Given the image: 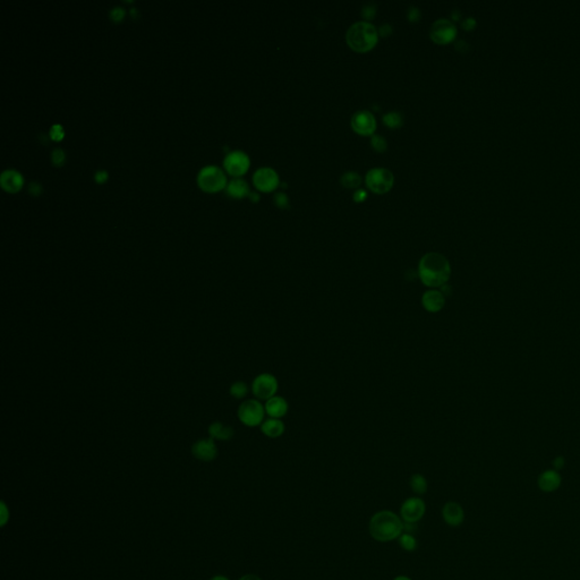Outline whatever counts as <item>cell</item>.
Instances as JSON below:
<instances>
[{
    "label": "cell",
    "mask_w": 580,
    "mask_h": 580,
    "mask_svg": "<svg viewBox=\"0 0 580 580\" xmlns=\"http://www.w3.org/2000/svg\"><path fill=\"white\" fill-rule=\"evenodd\" d=\"M417 277L425 287L429 289H439L448 283L451 277L449 260L436 252L426 253L418 262Z\"/></svg>",
    "instance_id": "6da1fadb"
},
{
    "label": "cell",
    "mask_w": 580,
    "mask_h": 580,
    "mask_svg": "<svg viewBox=\"0 0 580 580\" xmlns=\"http://www.w3.org/2000/svg\"><path fill=\"white\" fill-rule=\"evenodd\" d=\"M370 534L378 542H391L399 538L404 530V522L395 512L382 510L371 518L369 525Z\"/></svg>",
    "instance_id": "7a4b0ae2"
},
{
    "label": "cell",
    "mask_w": 580,
    "mask_h": 580,
    "mask_svg": "<svg viewBox=\"0 0 580 580\" xmlns=\"http://www.w3.org/2000/svg\"><path fill=\"white\" fill-rule=\"evenodd\" d=\"M346 41L348 46L355 51L366 52L378 43L379 31L370 22H356L347 30Z\"/></svg>",
    "instance_id": "3957f363"
},
{
    "label": "cell",
    "mask_w": 580,
    "mask_h": 580,
    "mask_svg": "<svg viewBox=\"0 0 580 580\" xmlns=\"http://www.w3.org/2000/svg\"><path fill=\"white\" fill-rule=\"evenodd\" d=\"M197 185L205 193H218L227 186V177L219 167L207 166L198 172Z\"/></svg>",
    "instance_id": "277c9868"
},
{
    "label": "cell",
    "mask_w": 580,
    "mask_h": 580,
    "mask_svg": "<svg viewBox=\"0 0 580 580\" xmlns=\"http://www.w3.org/2000/svg\"><path fill=\"white\" fill-rule=\"evenodd\" d=\"M264 405L258 399H247L238 407L237 416L243 425L247 427L261 426L265 417Z\"/></svg>",
    "instance_id": "5b68a950"
},
{
    "label": "cell",
    "mask_w": 580,
    "mask_h": 580,
    "mask_svg": "<svg viewBox=\"0 0 580 580\" xmlns=\"http://www.w3.org/2000/svg\"><path fill=\"white\" fill-rule=\"evenodd\" d=\"M365 181L372 192L383 194L392 188L395 184V176L387 168H373L367 172Z\"/></svg>",
    "instance_id": "8992f818"
},
{
    "label": "cell",
    "mask_w": 580,
    "mask_h": 580,
    "mask_svg": "<svg viewBox=\"0 0 580 580\" xmlns=\"http://www.w3.org/2000/svg\"><path fill=\"white\" fill-rule=\"evenodd\" d=\"M279 383L276 376L271 373H261L252 382V392L258 400L267 401L277 396Z\"/></svg>",
    "instance_id": "52a82bcc"
},
{
    "label": "cell",
    "mask_w": 580,
    "mask_h": 580,
    "mask_svg": "<svg viewBox=\"0 0 580 580\" xmlns=\"http://www.w3.org/2000/svg\"><path fill=\"white\" fill-rule=\"evenodd\" d=\"M431 39L435 43L446 44L452 41L457 35V28L452 22L446 19L436 20L429 30Z\"/></svg>",
    "instance_id": "ba28073f"
},
{
    "label": "cell",
    "mask_w": 580,
    "mask_h": 580,
    "mask_svg": "<svg viewBox=\"0 0 580 580\" xmlns=\"http://www.w3.org/2000/svg\"><path fill=\"white\" fill-rule=\"evenodd\" d=\"M251 160L249 156L243 151H233L225 156L223 160V167L229 175L235 177H241L245 175L249 170Z\"/></svg>",
    "instance_id": "9c48e42d"
},
{
    "label": "cell",
    "mask_w": 580,
    "mask_h": 580,
    "mask_svg": "<svg viewBox=\"0 0 580 580\" xmlns=\"http://www.w3.org/2000/svg\"><path fill=\"white\" fill-rule=\"evenodd\" d=\"M426 504L420 498H408L401 504L400 518L407 524H416L425 515Z\"/></svg>",
    "instance_id": "30bf717a"
},
{
    "label": "cell",
    "mask_w": 580,
    "mask_h": 580,
    "mask_svg": "<svg viewBox=\"0 0 580 580\" xmlns=\"http://www.w3.org/2000/svg\"><path fill=\"white\" fill-rule=\"evenodd\" d=\"M253 183L261 192L267 193L276 189L280 183V179L276 170L269 167H263L254 172Z\"/></svg>",
    "instance_id": "8fae6325"
},
{
    "label": "cell",
    "mask_w": 580,
    "mask_h": 580,
    "mask_svg": "<svg viewBox=\"0 0 580 580\" xmlns=\"http://www.w3.org/2000/svg\"><path fill=\"white\" fill-rule=\"evenodd\" d=\"M353 130L361 135H372L376 130V119L369 110H360L352 117Z\"/></svg>",
    "instance_id": "7c38bea8"
},
{
    "label": "cell",
    "mask_w": 580,
    "mask_h": 580,
    "mask_svg": "<svg viewBox=\"0 0 580 580\" xmlns=\"http://www.w3.org/2000/svg\"><path fill=\"white\" fill-rule=\"evenodd\" d=\"M192 453L194 457L201 461H212L218 455V448L215 441L211 437L197 440L192 446Z\"/></svg>",
    "instance_id": "4fadbf2b"
},
{
    "label": "cell",
    "mask_w": 580,
    "mask_h": 580,
    "mask_svg": "<svg viewBox=\"0 0 580 580\" xmlns=\"http://www.w3.org/2000/svg\"><path fill=\"white\" fill-rule=\"evenodd\" d=\"M422 305L428 313H437L443 309L445 296L440 289H428L422 296Z\"/></svg>",
    "instance_id": "5bb4252c"
},
{
    "label": "cell",
    "mask_w": 580,
    "mask_h": 580,
    "mask_svg": "<svg viewBox=\"0 0 580 580\" xmlns=\"http://www.w3.org/2000/svg\"><path fill=\"white\" fill-rule=\"evenodd\" d=\"M0 185H2L3 189L7 193H17L20 192L24 185L23 176L16 170H5L0 176Z\"/></svg>",
    "instance_id": "9a60e30c"
},
{
    "label": "cell",
    "mask_w": 580,
    "mask_h": 580,
    "mask_svg": "<svg viewBox=\"0 0 580 580\" xmlns=\"http://www.w3.org/2000/svg\"><path fill=\"white\" fill-rule=\"evenodd\" d=\"M442 517L446 525L451 527H458L465 520V512L462 507L457 502H446L442 508Z\"/></svg>",
    "instance_id": "2e32d148"
},
{
    "label": "cell",
    "mask_w": 580,
    "mask_h": 580,
    "mask_svg": "<svg viewBox=\"0 0 580 580\" xmlns=\"http://www.w3.org/2000/svg\"><path fill=\"white\" fill-rule=\"evenodd\" d=\"M264 408L265 414H267L270 418L281 419L282 417H285L288 410H289V405H288V401L283 397L274 396L265 401Z\"/></svg>",
    "instance_id": "e0dca14e"
},
{
    "label": "cell",
    "mask_w": 580,
    "mask_h": 580,
    "mask_svg": "<svg viewBox=\"0 0 580 580\" xmlns=\"http://www.w3.org/2000/svg\"><path fill=\"white\" fill-rule=\"evenodd\" d=\"M562 478L556 471H546L538 477V488L543 492L551 493L560 488Z\"/></svg>",
    "instance_id": "ac0fdd59"
},
{
    "label": "cell",
    "mask_w": 580,
    "mask_h": 580,
    "mask_svg": "<svg viewBox=\"0 0 580 580\" xmlns=\"http://www.w3.org/2000/svg\"><path fill=\"white\" fill-rule=\"evenodd\" d=\"M261 431L270 439H277V437H280L285 433L286 426L281 419L268 418L261 425Z\"/></svg>",
    "instance_id": "d6986e66"
},
{
    "label": "cell",
    "mask_w": 580,
    "mask_h": 580,
    "mask_svg": "<svg viewBox=\"0 0 580 580\" xmlns=\"http://www.w3.org/2000/svg\"><path fill=\"white\" fill-rule=\"evenodd\" d=\"M209 435L214 441H229L234 436V428L221 422H213L209 426Z\"/></svg>",
    "instance_id": "ffe728a7"
},
{
    "label": "cell",
    "mask_w": 580,
    "mask_h": 580,
    "mask_svg": "<svg viewBox=\"0 0 580 580\" xmlns=\"http://www.w3.org/2000/svg\"><path fill=\"white\" fill-rule=\"evenodd\" d=\"M250 193V186L244 179L236 178L230 181L227 186V194L234 198H243L249 196Z\"/></svg>",
    "instance_id": "44dd1931"
},
{
    "label": "cell",
    "mask_w": 580,
    "mask_h": 580,
    "mask_svg": "<svg viewBox=\"0 0 580 580\" xmlns=\"http://www.w3.org/2000/svg\"><path fill=\"white\" fill-rule=\"evenodd\" d=\"M409 485H410V489L413 490V492H415L416 494H419V495H423V494L426 493L427 489H428L426 478H425L422 474H414V475L410 477Z\"/></svg>",
    "instance_id": "7402d4cb"
},
{
    "label": "cell",
    "mask_w": 580,
    "mask_h": 580,
    "mask_svg": "<svg viewBox=\"0 0 580 580\" xmlns=\"http://www.w3.org/2000/svg\"><path fill=\"white\" fill-rule=\"evenodd\" d=\"M249 385H247L246 382H243V381H236V382L230 385L229 389L230 396L235 398V399H244L249 395Z\"/></svg>",
    "instance_id": "603a6c76"
},
{
    "label": "cell",
    "mask_w": 580,
    "mask_h": 580,
    "mask_svg": "<svg viewBox=\"0 0 580 580\" xmlns=\"http://www.w3.org/2000/svg\"><path fill=\"white\" fill-rule=\"evenodd\" d=\"M340 181L346 188H357L362 183V177L355 171H346L341 176Z\"/></svg>",
    "instance_id": "cb8c5ba5"
},
{
    "label": "cell",
    "mask_w": 580,
    "mask_h": 580,
    "mask_svg": "<svg viewBox=\"0 0 580 580\" xmlns=\"http://www.w3.org/2000/svg\"><path fill=\"white\" fill-rule=\"evenodd\" d=\"M382 119H383V123L389 128H399L402 125V123H404V119H402L401 113L398 112V111H390V112L385 113Z\"/></svg>",
    "instance_id": "d4e9b609"
},
{
    "label": "cell",
    "mask_w": 580,
    "mask_h": 580,
    "mask_svg": "<svg viewBox=\"0 0 580 580\" xmlns=\"http://www.w3.org/2000/svg\"><path fill=\"white\" fill-rule=\"evenodd\" d=\"M398 539H399L401 548H404L407 552H414L417 548V539L411 534H401Z\"/></svg>",
    "instance_id": "484cf974"
},
{
    "label": "cell",
    "mask_w": 580,
    "mask_h": 580,
    "mask_svg": "<svg viewBox=\"0 0 580 580\" xmlns=\"http://www.w3.org/2000/svg\"><path fill=\"white\" fill-rule=\"evenodd\" d=\"M274 204H276L279 209L281 210H288L290 207V201H289V197L286 193L283 192H278L276 195H274Z\"/></svg>",
    "instance_id": "4316f807"
},
{
    "label": "cell",
    "mask_w": 580,
    "mask_h": 580,
    "mask_svg": "<svg viewBox=\"0 0 580 580\" xmlns=\"http://www.w3.org/2000/svg\"><path fill=\"white\" fill-rule=\"evenodd\" d=\"M371 144L375 151L383 152L388 148V142L381 135H373L371 139Z\"/></svg>",
    "instance_id": "83f0119b"
},
{
    "label": "cell",
    "mask_w": 580,
    "mask_h": 580,
    "mask_svg": "<svg viewBox=\"0 0 580 580\" xmlns=\"http://www.w3.org/2000/svg\"><path fill=\"white\" fill-rule=\"evenodd\" d=\"M51 161L52 165L56 167L63 166L66 161V154L61 149H55L51 153Z\"/></svg>",
    "instance_id": "f1b7e54d"
},
{
    "label": "cell",
    "mask_w": 580,
    "mask_h": 580,
    "mask_svg": "<svg viewBox=\"0 0 580 580\" xmlns=\"http://www.w3.org/2000/svg\"><path fill=\"white\" fill-rule=\"evenodd\" d=\"M50 139L55 142H60L65 137V131L61 125H54L50 130Z\"/></svg>",
    "instance_id": "f546056e"
},
{
    "label": "cell",
    "mask_w": 580,
    "mask_h": 580,
    "mask_svg": "<svg viewBox=\"0 0 580 580\" xmlns=\"http://www.w3.org/2000/svg\"><path fill=\"white\" fill-rule=\"evenodd\" d=\"M376 14V6L374 3H367L364 5L362 10V16L364 17L365 20H371L373 19Z\"/></svg>",
    "instance_id": "4dcf8cb0"
},
{
    "label": "cell",
    "mask_w": 580,
    "mask_h": 580,
    "mask_svg": "<svg viewBox=\"0 0 580 580\" xmlns=\"http://www.w3.org/2000/svg\"><path fill=\"white\" fill-rule=\"evenodd\" d=\"M126 15V11L123 7H114L110 11V19L113 22H122Z\"/></svg>",
    "instance_id": "1f68e13d"
},
{
    "label": "cell",
    "mask_w": 580,
    "mask_h": 580,
    "mask_svg": "<svg viewBox=\"0 0 580 580\" xmlns=\"http://www.w3.org/2000/svg\"><path fill=\"white\" fill-rule=\"evenodd\" d=\"M407 16H408V20L410 22L418 21L420 17V11L416 6H410L408 8V12H407Z\"/></svg>",
    "instance_id": "d6a6232c"
},
{
    "label": "cell",
    "mask_w": 580,
    "mask_h": 580,
    "mask_svg": "<svg viewBox=\"0 0 580 580\" xmlns=\"http://www.w3.org/2000/svg\"><path fill=\"white\" fill-rule=\"evenodd\" d=\"M29 193L31 194V195H33V196H39L40 194L42 193L41 185H40L39 183H37V181H32V183H30V185H29Z\"/></svg>",
    "instance_id": "836d02e7"
},
{
    "label": "cell",
    "mask_w": 580,
    "mask_h": 580,
    "mask_svg": "<svg viewBox=\"0 0 580 580\" xmlns=\"http://www.w3.org/2000/svg\"><path fill=\"white\" fill-rule=\"evenodd\" d=\"M108 178H109V175H108V172L105 171V170H99V171H96L95 175H94V179H95V181H96V183H98V184H104L105 181L108 180Z\"/></svg>",
    "instance_id": "e575fe53"
},
{
    "label": "cell",
    "mask_w": 580,
    "mask_h": 580,
    "mask_svg": "<svg viewBox=\"0 0 580 580\" xmlns=\"http://www.w3.org/2000/svg\"><path fill=\"white\" fill-rule=\"evenodd\" d=\"M378 31H379V35H381V37H383V38H387L392 33V28H391L390 24L385 23V24L381 25Z\"/></svg>",
    "instance_id": "d590c367"
},
{
    "label": "cell",
    "mask_w": 580,
    "mask_h": 580,
    "mask_svg": "<svg viewBox=\"0 0 580 580\" xmlns=\"http://www.w3.org/2000/svg\"><path fill=\"white\" fill-rule=\"evenodd\" d=\"M367 197V193L364 189H357L354 193V201L355 202H363Z\"/></svg>",
    "instance_id": "8d00e7d4"
},
{
    "label": "cell",
    "mask_w": 580,
    "mask_h": 580,
    "mask_svg": "<svg viewBox=\"0 0 580 580\" xmlns=\"http://www.w3.org/2000/svg\"><path fill=\"white\" fill-rule=\"evenodd\" d=\"M461 25H462V28H463L465 30H472V29L475 28V25H476V21L474 20L473 17H468V19H466V20H463V21H462Z\"/></svg>",
    "instance_id": "74e56055"
},
{
    "label": "cell",
    "mask_w": 580,
    "mask_h": 580,
    "mask_svg": "<svg viewBox=\"0 0 580 580\" xmlns=\"http://www.w3.org/2000/svg\"><path fill=\"white\" fill-rule=\"evenodd\" d=\"M564 458L563 457H556L554 459V461H553V465H554V467L556 471H559V469H562L564 467Z\"/></svg>",
    "instance_id": "f35d334b"
},
{
    "label": "cell",
    "mask_w": 580,
    "mask_h": 580,
    "mask_svg": "<svg viewBox=\"0 0 580 580\" xmlns=\"http://www.w3.org/2000/svg\"><path fill=\"white\" fill-rule=\"evenodd\" d=\"M455 48H457V50L463 52L462 48H465V50H467V49H468V44H467L466 42H465V41H462V40H460V41H458L457 43H455Z\"/></svg>",
    "instance_id": "ab89813d"
},
{
    "label": "cell",
    "mask_w": 580,
    "mask_h": 580,
    "mask_svg": "<svg viewBox=\"0 0 580 580\" xmlns=\"http://www.w3.org/2000/svg\"><path fill=\"white\" fill-rule=\"evenodd\" d=\"M239 580H262V579H261L260 577H258V575H255V574H246V575H244V577H242Z\"/></svg>",
    "instance_id": "60d3db41"
},
{
    "label": "cell",
    "mask_w": 580,
    "mask_h": 580,
    "mask_svg": "<svg viewBox=\"0 0 580 580\" xmlns=\"http://www.w3.org/2000/svg\"><path fill=\"white\" fill-rule=\"evenodd\" d=\"M249 196H250V200H251L252 202H259V201H260V195H259V193H256V192H251Z\"/></svg>",
    "instance_id": "b9f144b4"
},
{
    "label": "cell",
    "mask_w": 580,
    "mask_h": 580,
    "mask_svg": "<svg viewBox=\"0 0 580 580\" xmlns=\"http://www.w3.org/2000/svg\"><path fill=\"white\" fill-rule=\"evenodd\" d=\"M130 14L133 19H137V17H139V11H137L136 8H132V10L130 11Z\"/></svg>",
    "instance_id": "7bdbcfd3"
},
{
    "label": "cell",
    "mask_w": 580,
    "mask_h": 580,
    "mask_svg": "<svg viewBox=\"0 0 580 580\" xmlns=\"http://www.w3.org/2000/svg\"><path fill=\"white\" fill-rule=\"evenodd\" d=\"M460 17V12L458 10H453L452 11V19L453 20H459Z\"/></svg>",
    "instance_id": "ee69618b"
},
{
    "label": "cell",
    "mask_w": 580,
    "mask_h": 580,
    "mask_svg": "<svg viewBox=\"0 0 580 580\" xmlns=\"http://www.w3.org/2000/svg\"><path fill=\"white\" fill-rule=\"evenodd\" d=\"M393 580H411L409 577H406V575H398Z\"/></svg>",
    "instance_id": "f6af8a7d"
},
{
    "label": "cell",
    "mask_w": 580,
    "mask_h": 580,
    "mask_svg": "<svg viewBox=\"0 0 580 580\" xmlns=\"http://www.w3.org/2000/svg\"><path fill=\"white\" fill-rule=\"evenodd\" d=\"M211 580H229V579L223 577V575H215V577H213Z\"/></svg>",
    "instance_id": "bcb514c9"
}]
</instances>
